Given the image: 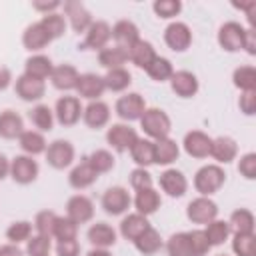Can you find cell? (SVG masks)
Segmentation results:
<instances>
[{
	"label": "cell",
	"instance_id": "1",
	"mask_svg": "<svg viewBox=\"0 0 256 256\" xmlns=\"http://www.w3.org/2000/svg\"><path fill=\"white\" fill-rule=\"evenodd\" d=\"M138 122H140L142 132L150 140H162V138H168L170 136L172 120H170L168 112L162 110V108H156V106L146 108Z\"/></svg>",
	"mask_w": 256,
	"mask_h": 256
},
{
	"label": "cell",
	"instance_id": "2",
	"mask_svg": "<svg viewBox=\"0 0 256 256\" xmlns=\"http://www.w3.org/2000/svg\"><path fill=\"white\" fill-rule=\"evenodd\" d=\"M226 182V172L220 164H204L194 174V190L198 196H212L216 194Z\"/></svg>",
	"mask_w": 256,
	"mask_h": 256
},
{
	"label": "cell",
	"instance_id": "3",
	"mask_svg": "<svg viewBox=\"0 0 256 256\" xmlns=\"http://www.w3.org/2000/svg\"><path fill=\"white\" fill-rule=\"evenodd\" d=\"M146 108H148V106H146V100H144V96L138 94V92H126V94H122V96L116 100V104H114L116 116H118L122 122H126V124L140 120V116L144 114Z\"/></svg>",
	"mask_w": 256,
	"mask_h": 256
},
{
	"label": "cell",
	"instance_id": "4",
	"mask_svg": "<svg viewBox=\"0 0 256 256\" xmlns=\"http://www.w3.org/2000/svg\"><path fill=\"white\" fill-rule=\"evenodd\" d=\"M82 102L78 96H60L54 104V118L60 126L70 128L82 120Z\"/></svg>",
	"mask_w": 256,
	"mask_h": 256
},
{
	"label": "cell",
	"instance_id": "5",
	"mask_svg": "<svg viewBox=\"0 0 256 256\" xmlns=\"http://www.w3.org/2000/svg\"><path fill=\"white\" fill-rule=\"evenodd\" d=\"M46 162L54 168V170H64L68 166L74 164V158H76V150H74V144L70 140H64V138H58L54 142L48 144L46 152Z\"/></svg>",
	"mask_w": 256,
	"mask_h": 256
},
{
	"label": "cell",
	"instance_id": "6",
	"mask_svg": "<svg viewBox=\"0 0 256 256\" xmlns=\"http://www.w3.org/2000/svg\"><path fill=\"white\" fill-rule=\"evenodd\" d=\"M100 204L108 216H122L128 212L132 204V196L124 186H110L104 190Z\"/></svg>",
	"mask_w": 256,
	"mask_h": 256
},
{
	"label": "cell",
	"instance_id": "7",
	"mask_svg": "<svg viewBox=\"0 0 256 256\" xmlns=\"http://www.w3.org/2000/svg\"><path fill=\"white\" fill-rule=\"evenodd\" d=\"M186 218L192 224H208L218 218V204L210 196H196L186 206Z\"/></svg>",
	"mask_w": 256,
	"mask_h": 256
},
{
	"label": "cell",
	"instance_id": "8",
	"mask_svg": "<svg viewBox=\"0 0 256 256\" xmlns=\"http://www.w3.org/2000/svg\"><path fill=\"white\" fill-rule=\"evenodd\" d=\"M40 174V166L38 162L32 158V156H26V154H18L10 160V178L16 182V184H32Z\"/></svg>",
	"mask_w": 256,
	"mask_h": 256
},
{
	"label": "cell",
	"instance_id": "9",
	"mask_svg": "<svg viewBox=\"0 0 256 256\" xmlns=\"http://www.w3.org/2000/svg\"><path fill=\"white\" fill-rule=\"evenodd\" d=\"M136 140H138V132L126 122H116L106 130V142L116 152H128Z\"/></svg>",
	"mask_w": 256,
	"mask_h": 256
},
{
	"label": "cell",
	"instance_id": "10",
	"mask_svg": "<svg viewBox=\"0 0 256 256\" xmlns=\"http://www.w3.org/2000/svg\"><path fill=\"white\" fill-rule=\"evenodd\" d=\"M244 34H246V28L236 22V20H228L224 22L220 28H218V46L226 52H240L242 50V44H244Z\"/></svg>",
	"mask_w": 256,
	"mask_h": 256
},
{
	"label": "cell",
	"instance_id": "11",
	"mask_svg": "<svg viewBox=\"0 0 256 256\" xmlns=\"http://www.w3.org/2000/svg\"><path fill=\"white\" fill-rule=\"evenodd\" d=\"M112 38V26L106 20H94L90 28L84 32V42L78 46L80 50H102L108 46Z\"/></svg>",
	"mask_w": 256,
	"mask_h": 256
},
{
	"label": "cell",
	"instance_id": "12",
	"mask_svg": "<svg viewBox=\"0 0 256 256\" xmlns=\"http://www.w3.org/2000/svg\"><path fill=\"white\" fill-rule=\"evenodd\" d=\"M164 42L174 52H186L192 44V30L186 22L174 20L164 30Z\"/></svg>",
	"mask_w": 256,
	"mask_h": 256
},
{
	"label": "cell",
	"instance_id": "13",
	"mask_svg": "<svg viewBox=\"0 0 256 256\" xmlns=\"http://www.w3.org/2000/svg\"><path fill=\"white\" fill-rule=\"evenodd\" d=\"M62 10H64V18H66V22L72 26V30L74 32H86L88 28H90V24L94 22L92 20V14H90V10L82 4V2H78V0H68V2H64L62 4Z\"/></svg>",
	"mask_w": 256,
	"mask_h": 256
},
{
	"label": "cell",
	"instance_id": "14",
	"mask_svg": "<svg viewBox=\"0 0 256 256\" xmlns=\"http://www.w3.org/2000/svg\"><path fill=\"white\" fill-rule=\"evenodd\" d=\"M182 148L190 158L204 160V158L210 156L212 138L202 130H190V132H186V136L182 140Z\"/></svg>",
	"mask_w": 256,
	"mask_h": 256
},
{
	"label": "cell",
	"instance_id": "15",
	"mask_svg": "<svg viewBox=\"0 0 256 256\" xmlns=\"http://www.w3.org/2000/svg\"><path fill=\"white\" fill-rule=\"evenodd\" d=\"M66 216L78 226L86 224L94 218V202L86 194H74L66 202Z\"/></svg>",
	"mask_w": 256,
	"mask_h": 256
},
{
	"label": "cell",
	"instance_id": "16",
	"mask_svg": "<svg viewBox=\"0 0 256 256\" xmlns=\"http://www.w3.org/2000/svg\"><path fill=\"white\" fill-rule=\"evenodd\" d=\"M14 92L24 102H40L44 98V94H46V82L30 78L26 74H20L14 80Z\"/></svg>",
	"mask_w": 256,
	"mask_h": 256
},
{
	"label": "cell",
	"instance_id": "17",
	"mask_svg": "<svg viewBox=\"0 0 256 256\" xmlns=\"http://www.w3.org/2000/svg\"><path fill=\"white\" fill-rule=\"evenodd\" d=\"M158 184H160V190L164 194H168L170 198H182L188 192V180H186L184 172L176 170V168H166L160 174Z\"/></svg>",
	"mask_w": 256,
	"mask_h": 256
},
{
	"label": "cell",
	"instance_id": "18",
	"mask_svg": "<svg viewBox=\"0 0 256 256\" xmlns=\"http://www.w3.org/2000/svg\"><path fill=\"white\" fill-rule=\"evenodd\" d=\"M168 82H170L172 92L180 98H192L198 94V88H200L196 74L190 70H174V74L170 76Z\"/></svg>",
	"mask_w": 256,
	"mask_h": 256
},
{
	"label": "cell",
	"instance_id": "19",
	"mask_svg": "<svg viewBox=\"0 0 256 256\" xmlns=\"http://www.w3.org/2000/svg\"><path fill=\"white\" fill-rule=\"evenodd\" d=\"M76 94L84 100H100V96L106 92V84H104V76L94 74V72H86L80 74L78 84H76Z\"/></svg>",
	"mask_w": 256,
	"mask_h": 256
},
{
	"label": "cell",
	"instance_id": "20",
	"mask_svg": "<svg viewBox=\"0 0 256 256\" xmlns=\"http://www.w3.org/2000/svg\"><path fill=\"white\" fill-rule=\"evenodd\" d=\"M82 120L88 128L100 130L110 122V106L104 100H92L82 110Z\"/></svg>",
	"mask_w": 256,
	"mask_h": 256
},
{
	"label": "cell",
	"instance_id": "21",
	"mask_svg": "<svg viewBox=\"0 0 256 256\" xmlns=\"http://www.w3.org/2000/svg\"><path fill=\"white\" fill-rule=\"evenodd\" d=\"M78 78H80V72L76 70V66L64 62V64H58V66L52 68V74H50L48 80L52 82V86H54L56 90H60V92H70V90L76 88Z\"/></svg>",
	"mask_w": 256,
	"mask_h": 256
},
{
	"label": "cell",
	"instance_id": "22",
	"mask_svg": "<svg viewBox=\"0 0 256 256\" xmlns=\"http://www.w3.org/2000/svg\"><path fill=\"white\" fill-rule=\"evenodd\" d=\"M210 158H214V164H230L238 158V144L232 136H218L212 138Z\"/></svg>",
	"mask_w": 256,
	"mask_h": 256
},
{
	"label": "cell",
	"instance_id": "23",
	"mask_svg": "<svg viewBox=\"0 0 256 256\" xmlns=\"http://www.w3.org/2000/svg\"><path fill=\"white\" fill-rule=\"evenodd\" d=\"M50 42H52V38L44 30V26L40 24V20L28 24L24 28V32H22V44H24V48L30 50V52H34V54H40V50H44Z\"/></svg>",
	"mask_w": 256,
	"mask_h": 256
},
{
	"label": "cell",
	"instance_id": "24",
	"mask_svg": "<svg viewBox=\"0 0 256 256\" xmlns=\"http://www.w3.org/2000/svg\"><path fill=\"white\" fill-rule=\"evenodd\" d=\"M132 204H134L138 214L148 218L154 212H158V208L162 206V196L154 186L152 188H144V190H136V194L132 198Z\"/></svg>",
	"mask_w": 256,
	"mask_h": 256
},
{
	"label": "cell",
	"instance_id": "25",
	"mask_svg": "<svg viewBox=\"0 0 256 256\" xmlns=\"http://www.w3.org/2000/svg\"><path fill=\"white\" fill-rule=\"evenodd\" d=\"M86 238L92 244V248H106L108 250V248H112L116 244L118 234H116V230L108 222H94L88 228Z\"/></svg>",
	"mask_w": 256,
	"mask_h": 256
},
{
	"label": "cell",
	"instance_id": "26",
	"mask_svg": "<svg viewBox=\"0 0 256 256\" xmlns=\"http://www.w3.org/2000/svg\"><path fill=\"white\" fill-rule=\"evenodd\" d=\"M112 40L116 46L128 50L134 42L140 40V30L132 20H118L112 26Z\"/></svg>",
	"mask_w": 256,
	"mask_h": 256
},
{
	"label": "cell",
	"instance_id": "27",
	"mask_svg": "<svg viewBox=\"0 0 256 256\" xmlns=\"http://www.w3.org/2000/svg\"><path fill=\"white\" fill-rule=\"evenodd\" d=\"M98 180V174L94 172V168L86 162V158H82L68 174V184L74 188V190H86L90 188L94 182Z\"/></svg>",
	"mask_w": 256,
	"mask_h": 256
},
{
	"label": "cell",
	"instance_id": "28",
	"mask_svg": "<svg viewBox=\"0 0 256 256\" xmlns=\"http://www.w3.org/2000/svg\"><path fill=\"white\" fill-rule=\"evenodd\" d=\"M128 60L136 66V68H140V70H146L150 64H152V60L158 56L156 54V50H154V46H152V42H148V40H138V42H134L128 50Z\"/></svg>",
	"mask_w": 256,
	"mask_h": 256
},
{
	"label": "cell",
	"instance_id": "29",
	"mask_svg": "<svg viewBox=\"0 0 256 256\" xmlns=\"http://www.w3.org/2000/svg\"><path fill=\"white\" fill-rule=\"evenodd\" d=\"M52 68H54V64H52L50 56H46V54H32L24 62V74L30 78L42 80V82H46V78H50Z\"/></svg>",
	"mask_w": 256,
	"mask_h": 256
},
{
	"label": "cell",
	"instance_id": "30",
	"mask_svg": "<svg viewBox=\"0 0 256 256\" xmlns=\"http://www.w3.org/2000/svg\"><path fill=\"white\" fill-rule=\"evenodd\" d=\"M148 228H150L148 218L142 216V214H138V212L126 214L122 218V222H120V234H122V238L130 240V242H134L138 236H142Z\"/></svg>",
	"mask_w": 256,
	"mask_h": 256
},
{
	"label": "cell",
	"instance_id": "31",
	"mask_svg": "<svg viewBox=\"0 0 256 256\" xmlns=\"http://www.w3.org/2000/svg\"><path fill=\"white\" fill-rule=\"evenodd\" d=\"M180 156V146L174 138H162L154 140V164L158 166H170Z\"/></svg>",
	"mask_w": 256,
	"mask_h": 256
},
{
	"label": "cell",
	"instance_id": "32",
	"mask_svg": "<svg viewBox=\"0 0 256 256\" xmlns=\"http://www.w3.org/2000/svg\"><path fill=\"white\" fill-rule=\"evenodd\" d=\"M18 146H20V150L26 156H32L34 158V156L46 152L48 142H46V138H44L42 132H38V130H24L18 136Z\"/></svg>",
	"mask_w": 256,
	"mask_h": 256
},
{
	"label": "cell",
	"instance_id": "33",
	"mask_svg": "<svg viewBox=\"0 0 256 256\" xmlns=\"http://www.w3.org/2000/svg\"><path fill=\"white\" fill-rule=\"evenodd\" d=\"M24 132V120L14 110H2L0 112V138L4 140H16Z\"/></svg>",
	"mask_w": 256,
	"mask_h": 256
},
{
	"label": "cell",
	"instance_id": "34",
	"mask_svg": "<svg viewBox=\"0 0 256 256\" xmlns=\"http://www.w3.org/2000/svg\"><path fill=\"white\" fill-rule=\"evenodd\" d=\"M128 152H130L132 162L138 168H148L154 164V140H150V138L138 136V140L132 144V148Z\"/></svg>",
	"mask_w": 256,
	"mask_h": 256
},
{
	"label": "cell",
	"instance_id": "35",
	"mask_svg": "<svg viewBox=\"0 0 256 256\" xmlns=\"http://www.w3.org/2000/svg\"><path fill=\"white\" fill-rule=\"evenodd\" d=\"M226 222L232 234H254V228H256V218L248 208H236Z\"/></svg>",
	"mask_w": 256,
	"mask_h": 256
},
{
	"label": "cell",
	"instance_id": "36",
	"mask_svg": "<svg viewBox=\"0 0 256 256\" xmlns=\"http://www.w3.org/2000/svg\"><path fill=\"white\" fill-rule=\"evenodd\" d=\"M28 118H30V122H32V126L38 130V132H50L52 128H54V122H56V118H54V110L48 106V104H36V106H32V110L28 112Z\"/></svg>",
	"mask_w": 256,
	"mask_h": 256
},
{
	"label": "cell",
	"instance_id": "37",
	"mask_svg": "<svg viewBox=\"0 0 256 256\" xmlns=\"http://www.w3.org/2000/svg\"><path fill=\"white\" fill-rule=\"evenodd\" d=\"M128 62V52L120 46H106L98 52V64L106 70H114V68H124V64Z\"/></svg>",
	"mask_w": 256,
	"mask_h": 256
},
{
	"label": "cell",
	"instance_id": "38",
	"mask_svg": "<svg viewBox=\"0 0 256 256\" xmlns=\"http://www.w3.org/2000/svg\"><path fill=\"white\" fill-rule=\"evenodd\" d=\"M132 244H134V248H136L142 256H152V254H156V252L162 248V244H164V242H162L160 232H158L156 228H152V226H150V228H148L142 236H138Z\"/></svg>",
	"mask_w": 256,
	"mask_h": 256
},
{
	"label": "cell",
	"instance_id": "39",
	"mask_svg": "<svg viewBox=\"0 0 256 256\" xmlns=\"http://www.w3.org/2000/svg\"><path fill=\"white\" fill-rule=\"evenodd\" d=\"M86 158V162L94 168V172L100 176V174H106V172H110L112 168H114V164H116V158H114V154L110 152V150H106V148H98V150H92L88 156H84Z\"/></svg>",
	"mask_w": 256,
	"mask_h": 256
},
{
	"label": "cell",
	"instance_id": "40",
	"mask_svg": "<svg viewBox=\"0 0 256 256\" xmlns=\"http://www.w3.org/2000/svg\"><path fill=\"white\" fill-rule=\"evenodd\" d=\"M204 234H206V240H208V244L214 248V246H222L228 238H230V226H228V222L226 220H212V222H208L206 226H204Z\"/></svg>",
	"mask_w": 256,
	"mask_h": 256
},
{
	"label": "cell",
	"instance_id": "41",
	"mask_svg": "<svg viewBox=\"0 0 256 256\" xmlns=\"http://www.w3.org/2000/svg\"><path fill=\"white\" fill-rule=\"evenodd\" d=\"M232 84L240 92H252V90H256V68L250 66V64L238 66L232 72Z\"/></svg>",
	"mask_w": 256,
	"mask_h": 256
},
{
	"label": "cell",
	"instance_id": "42",
	"mask_svg": "<svg viewBox=\"0 0 256 256\" xmlns=\"http://www.w3.org/2000/svg\"><path fill=\"white\" fill-rule=\"evenodd\" d=\"M104 84H106V90H110V92H124L132 84V74L126 68L108 70L104 76Z\"/></svg>",
	"mask_w": 256,
	"mask_h": 256
},
{
	"label": "cell",
	"instance_id": "43",
	"mask_svg": "<svg viewBox=\"0 0 256 256\" xmlns=\"http://www.w3.org/2000/svg\"><path fill=\"white\" fill-rule=\"evenodd\" d=\"M166 252L168 256H194L188 232H176L166 240Z\"/></svg>",
	"mask_w": 256,
	"mask_h": 256
},
{
	"label": "cell",
	"instance_id": "44",
	"mask_svg": "<svg viewBox=\"0 0 256 256\" xmlns=\"http://www.w3.org/2000/svg\"><path fill=\"white\" fill-rule=\"evenodd\" d=\"M146 74H148L150 80H154V82H168L170 76L174 74V66H172V62H170L168 58L156 56V58L152 60V64L146 68Z\"/></svg>",
	"mask_w": 256,
	"mask_h": 256
},
{
	"label": "cell",
	"instance_id": "45",
	"mask_svg": "<svg viewBox=\"0 0 256 256\" xmlns=\"http://www.w3.org/2000/svg\"><path fill=\"white\" fill-rule=\"evenodd\" d=\"M40 24H42V26H44V30L50 34V38H52V40L62 38V36L66 34V26H68V22H66L64 14H60V12L44 14V16L40 18Z\"/></svg>",
	"mask_w": 256,
	"mask_h": 256
},
{
	"label": "cell",
	"instance_id": "46",
	"mask_svg": "<svg viewBox=\"0 0 256 256\" xmlns=\"http://www.w3.org/2000/svg\"><path fill=\"white\" fill-rule=\"evenodd\" d=\"M76 236H78V224L72 222L68 216H58L54 222L52 238H56L58 242H64V240H76Z\"/></svg>",
	"mask_w": 256,
	"mask_h": 256
},
{
	"label": "cell",
	"instance_id": "47",
	"mask_svg": "<svg viewBox=\"0 0 256 256\" xmlns=\"http://www.w3.org/2000/svg\"><path fill=\"white\" fill-rule=\"evenodd\" d=\"M32 222L28 220H18V222H12L8 228H6V240L10 244H22V242H28L30 236H32Z\"/></svg>",
	"mask_w": 256,
	"mask_h": 256
},
{
	"label": "cell",
	"instance_id": "48",
	"mask_svg": "<svg viewBox=\"0 0 256 256\" xmlns=\"http://www.w3.org/2000/svg\"><path fill=\"white\" fill-rule=\"evenodd\" d=\"M232 252L236 256H256V236L232 234Z\"/></svg>",
	"mask_w": 256,
	"mask_h": 256
},
{
	"label": "cell",
	"instance_id": "49",
	"mask_svg": "<svg viewBox=\"0 0 256 256\" xmlns=\"http://www.w3.org/2000/svg\"><path fill=\"white\" fill-rule=\"evenodd\" d=\"M58 214L52 212V210H40L36 216H34V230L36 234H42V236H48L52 238V230H54V222H56Z\"/></svg>",
	"mask_w": 256,
	"mask_h": 256
},
{
	"label": "cell",
	"instance_id": "50",
	"mask_svg": "<svg viewBox=\"0 0 256 256\" xmlns=\"http://www.w3.org/2000/svg\"><path fill=\"white\" fill-rule=\"evenodd\" d=\"M50 250H52V238L36 234V236H30L24 252H26V256H48Z\"/></svg>",
	"mask_w": 256,
	"mask_h": 256
},
{
	"label": "cell",
	"instance_id": "51",
	"mask_svg": "<svg viewBox=\"0 0 256 256\" xmlns=\"http://www.w3.org/2000/svg\"><path fill=\"white\" fill-rule=\"evenodd\" d=\"M152 10L158 18L170 20V18H176L182 12V2L180 0H156L152 4Z\"/></svg>",
	"mask_w": 256,
	"mask_h": 256
},
{
	"label": "cell",
	"instance_id": "52",
	"mask_svg": "<svg viewBox=\"0 0 256 256\" xmlns=\"http://www.w3.org/2000/svg\"><path fill=\"white\" fill-rule=\"evenodd\" d=\"M188 238H190V244H192L194 256H206V254L212 250V246H210V244H208V240H206L204 230L194 228V230H190V232H188Z\"/></svg>",
	"mask_w": 256,
	"mask_h": 256
},
{
	"label": "cell",
	"instance_id": "53",
	"mask_svg": "<svg viewBox=\"0 0 256 256\" xmlns=\"http://www.w3.org/2000/svg\"><path fill=\"white\" fill-rule=\"evenodd\" d=\"M130 186L134 190H144V188H152L154 186V178L148 172V168H134L130 172Z\"/></svg>",
	"mask_w": 256,
	"mask_h": 256
},
{
	"label": "cell",
	"instance_id": "54",
	"mask_svg": "<svg viewBox=\"0 0 256 256\" xmlns=\"http://www.w3.org/2000/svg\"><path fill=\"white\" fill-rule=\"evenodd\" d=\"M238 172L246 180H254L256 178V152H246V154L240 156V160H238Z\"/></svg>",
	"mask_w": 256,
	"mask_h": 256
},
{
	"label": "cell",
	"instance_id": "55",
	"mask_svg": "<svg viewBox=\"0 0 256 256\" xmlns=\"http://www.w3.org/2000/svg\"><path fill=\"white\" fill-rule=\"evenodd\" d=\"M238 106H240V112L242 114L254 116V112H256V90H252V92H240Z\"/></svg>",
	"mask_w": 256,
	"mask_h": 256
},
{
	"label": "cell",
	"instance_id": "56",
	"mask_svg": "<svg viewBox=\"0 0 256 256\" xmlns=\"http://www.w3.org/2000/svg\"><path fill=\"white\" fill-rule=\"evenodd\" d=\"M80 242L78 240H64L56 242V256H80Z\"/></svg>",
	"mask_w": 256,
	"mask_h": 256
},
{
	"label": "cell",
	"instance_id": "57",
	"mask_svg": "<svg viewBox=\"0 0 256 256\" xmlns=\"http://www.w3.org/2000/svg\"><path fill=\"white\" fill-rule=\"evenodd\" d=\"M32 8H34V10H38V12H42V16H44V14L58 12V10L62 8V2H56V0H52V2H46V0H36V2H32Z\"/></svg>",
	"mask_w": 256,
	"mask_h": 256
},
{
	"label": "cell",
	"instance_id": "58",
	"mask_svg": "<svg viewBox=\"0 0 256 256\" xmlns=\"http://www.w3.org/2000/svg\"><path fill=\"white\" fill-rule=\"evenodd\" d=\"M242 50H244L246 54H250V56H256V30H254V28H246Z\"/></svg>",
	"mask_w": 256,
	"mask_h": 256
},
{
	"label": "cell",
	"instance_id": "59",
	"mask_svg": "<svg viewBox=\"0 0 256 256\" xmlns=\"http://www.w3.org/2000/svg\"><path fill=\"white\" fill-rule=\"evenodd\" d=\"M0 256H26V252H24L18 244H10V242H6V244L0 246Z\"/></svg>",
	"mask_w": 256,
	"mask_h": 256
},
{
	"label": "cell",
	"instance_id": "60",
	"mask_svg": "<svg viewBox=\"0 0 256 256\" xmlns=\"http://www.w3.org/2000/svg\"><path fill=\"white\" fill-rule=\"evenodd\" d=\"M14 82L12 78V70L6 66H0V92H4L6 88H10V84Z\"/></svg>",
	"mask_w": 256,
	"mask_h": 256
},
{
	"label": "cell",
	"instance_id": "61",
	"mask_svg": "<svg viewBox=\"0 0 256 256\" xmlns=\"http://www.w3.org/2000/svg\"><path fill=\"white\" fill-rule=\"evenodd\" d=\"M6 176H10V160L6 154L0 152V180H4Z\"/></svg>",
	"mask_w": 256,
	"mask_h": 256
},
{
	"label": "cell",
	"instance_id": "62",
	"mask_svg": "<svg viewBox=\"0 0 256 256\" xmlns=\"http://www.w3.org/2000/svg\"><path fill=\"white\" fill-rule=\"evenodd\" d=\"M86 256H112V252L106 250V248H92Z\"/></svg>",
	"mask_w": 256,
	"mask_h": 256
},
{
	"label": "cell",
	"instance_id": "63",
	"mask_svg": "<svg viewBox=\"0 0 256 256\" xmlns=\"http://www.w3.org/2000/svg\"><path fill=\"white\" fill-rule=\"evenodd\" d=\"M218 256H228V254H218Z\"/></svg>",
	"mask_w": 256,
	"mask_h": 256
}]
</instances>
